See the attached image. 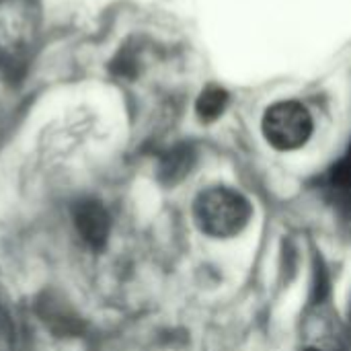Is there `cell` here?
Wrapping results in <instances>:
<instances>
[{
    "label": "cell",
    "instance_id": "7",
    "mask_svg": "<svg viewBox=\"0 0 351 351\" xmlns=\"http://www.w3.org/2000/svg\"><path fill=\"white\" fill-rule=\"evenodd\" d=\"M331 185L339 191H351V144L331 169Z\"/></svg>",
    "mask_w": 351,
    "mask_h": 351
},
{
    "label": "cell",
    "instance_id": "1",
    "mask_svg": "<svg viewBox=\"0 0 351 351\" xmlns=\"http://www.w3.org/2000/svg\"><path fill=\"white\" fill-rule=\"evenodd\" d=\"M193 218L204 234L212 239H232L247 228L251 220V204L239 191L212 187L195 197Z\"/></svg>",
    "mask_w": 351,
    "mask_h": 351
},
{
    "label": "cell",
    "instance_id": "5",
    "mask_svg": "<svg viewBox=\"0 0 351 351\" xmlns=\"http://www.w3.org/2000/svg\"><path fill=\"white\" fill-rule=\"evenodd\" d=\"M193 167V150L189 146H175L169 150L158 167V177L165 185L179 183Z\"/></svg>",
    "mask_w": 351,
    "mask_h": 351
},
{
    "label": "cell",
    "instance_id": "9",
    "mask_svg": "<svg viewBox=\"0 0 351 351\" xmlns=\"http://www.w3.org/2000/svg\"><path fill=\"white\" fill-rule=\"evenodd\" d=\"M304 351H319V350H313V348H311V350H304Z\"/></svg>",
    "mask_w": 351,
    "mask_h": 351
},
{
    "label": "cell",
    "instance_id": "3",
    "mask_svg": "<svg viewBox=\"0 0 351 351\" xmlns=\"http://www.w3.org/2000/svg\"><path fill=\"white\" fill-rule=\"evenodd\" d=\"M74 224L82 241L93 247V249H103L109 239L111 230V220L107 210L95 202V199H84L74 208Z\"/></svg>",
    "mask_w": 351,
    "mask_h": 351
},
{
    "label": "cell",
    "instance_id": "6",
    "mask_svg": "<svg viewBox=\"0 0 351 351\" xmlns=\"http://www.w3.org/2000/svg\"><path fill=\"white\" fill-rule=\"evenodd\" d=\"M226 105H228V93L218 84H208L197 97L195 111L202 121L210 123V121H216L224 113Z\"/></svg>",
    "mask_w": 351,
    "mask_h": 351
},
{
    "label": "cell",
    "instance_id": "2",
    "mask_svg": "<svg viewBox=\"0 0 351 351\" xmlns=\"http://www.w3.org/2000/svg\"><path fill=\"white\" fill-rule=\"evenodd\" d=\"M265 140L282 152L304 146L313 134V117L308 109L296 101H282L271 105L263 115Z\"/></svg>",
    "mask_w": 351,
    "mask_h": 351
},
{
    "label": "cell",
    "instance_id": "8",
    "mask_svg": "<svg viewBox=\"0 0 351 351\" xmlns=\"http://www.w3.org/2000/svg\"><path fill=\"white\" fill-rule=\"evenodd\" d=\"M317 280H315V302H323L329 294V278L323 267H317Z\"/></svg>",
    "mask_w": 351,
    "mask_h": 351
},
{
    "label": "cell",
    "instance_id": "4",
    "mask_svg": "<svg viewBox=\"0 0 351 351\" xmlns=\"http://www.w3.org/2000/svg\"><path fill=\"white\" fill-rule=\"evenodd\" d=\"M37 311L45 321V325H49L56 333L72 335L80 329L76 315L70 308H66L62 300H56L51 294H45V298L37 304Z\"/></svg>",
    "mask_w": 351,
    "mask_h": 351
}]
</instances>
